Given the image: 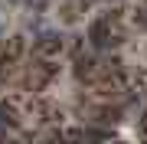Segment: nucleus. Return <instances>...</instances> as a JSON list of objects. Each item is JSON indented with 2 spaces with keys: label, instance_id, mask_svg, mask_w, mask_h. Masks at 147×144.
Here are the masks:
<instances>
[{
  "label": "nucleus",
  "instance_id": "obj_2",
  "mask_svg": "<svg viewBox=\"0 0 147 144\" xmlns=\"http://www.w3.org/2000/svg\"><path fill=\"white\" fill-rule=\"evenodd\" d=\"M88 46L92 49H111V23L105 20V16H98V20L88 23Z\"/></svg>",
  "mask_w": 147,
  "mask_h": 144
},
{
  "label": "nucleus",
  "instance_id": "obj_3",
  "mask_svg": "<svg viewBox=\"0 0 147 144\" xmlns=\"http://www.w3.org/2000/svg\"><path fill=\"white\" fill-rule=\"evenodd\" d=\"M72 72L79 82H92L98 75V59L95 56H85V53H75L72 56Z\"/></svg>",
  "mask_w": 147,
  "mask_h": 144
},
{
  "label": "nucleus",
  "instance_id": "obj_7",
  "mask_svg": "<svg viewBox=\"0 0 147 144\" xmlns=\"http://www.w3.org/2000/svg\"><path fill=\"white\" fill-rule=\"evenodd\" d=\"M0 121L7 128H20V108H16V101H0Z\"/></svg>",
  "mask_w": 147,
  "mask_h": 144
},
{
  "label": "nucleus",
  "instance_id": "obj_11",
  "mask_svg": "<svg viewBox=\"0 0 147 144\" xmlns=\"http://www.w3.org/2000/svg\"><path fill=\"white\" fill-rule=\"evenodd\" d=\"M75 3H79V13H85V10H92L98 0H75Z\"/></svg>",
  "mask_w": 147,
  "mask_h": 144
},
{
  "label": "nucleus",
  "instance_id": "obj_4",
  "mask_svg": "<svg viewBox=\"0 0 147 144\" xmlns=\"http://www.w3.org/2000/svg\"><path fill=\"white\" fill-rule=\"evenodd\" d=\"M92 115H95L92 121H101V124H118V121H124V105H98Z\"/></svg>",
  "mask_w": 147,
  "mask_h": 144
},
{
  "label": "nucleus",
  "instance_id": "obj_9",
  "mask_svg": "<svg viewBox=\"0 0 147 144\" xmlns=\"http://www.w3.org/2000/svg\"><path fill=\"white\" fill-rule=\"evenodd\" d=\"M23 7L33 10V13H46L49 10V0H23Z\"/></svg>",
  "mask_w": 147,
  "mask_h": 144
},
{
  "label": "nucleus",
  "instance_id": "obj_12",
  "mask_svg": "<svg viewBox=\"0 0 147 144\" xmlns=\"http://www.w3.org/2000/svg\"><path fill=\"white\" fill-rule=\"evenodd\" d=\"M108 3H118V0H108Z\"/></svg>",
  "mask_w": 147,
  "mask_h": 144
},
{
  "label": "nucleus",
  "instance_id": "obj_5",
  "mask_svg": "<svg viewBox=\"0 0 147 144\" xmlns=\"http://www.w3.org/2000/svg\"><path fill=\"white\" fill-rule=\"evenodd\" d=\"M23 53H26V36H10V39H3V53H0L3 59H13V62H16Z\"/></svg>",
  "mask_w": 147,
  "mask_h": 144
},
{
  "label": "nucleus",
  "instance_id": "obj_13",
  "mask_svg": "<svg viewBox=\"0 0 147 144\" xmlns=\"http://www.w3.org/2000/svg\"><path fill=\"white\" fill-rule=\"evenodd\" d=\"M0 33H3V26H0Z\"/></svg>",
  "mask_w": 147,
  "mask_h": 144
},
{
  "label": "nucleus",
  "instance_id": "obj_1",
  "mask_svg": "<svg viewBox=\"0 0 147 144\" xmlns=\"http://www.w3.org/2000/svg\"><path fill=\"white\" fill-rule=\"evenodd\" d=\"M65 49V39L59 30H39L36 39H33V53L36 56H59Z\"/></svg>",
  "mask_w": 147,
  "mask_h": 144
},
{
  "label": "nucleus",
  "instance_id": "obj_8",
  "mask_svg": "<svg viewBox=\"0 0 147 144\" xmlns=\"http://www.w3.org/2000/svg\"><path fill=\"white\" fill-rule=\"evenodd\" d=\"M75 16H79V3L65 0V3L59 7V20H62V23H75Z\"/></svg>",
  "mask_w": 147,
  "mask_h": 144
},
{
  "label": "nucleus",
  "instance_id": "obj_6",
  "mask_svg": "<svg viewBox=\"0 0 147 144\" xmlns=\"http://www.w3.org/2000/svg\"><path fill=\"white\" fill-rule=\"evenodd\" d=\"M69 138H92V141H108V138H115V131H111V124H108V128H75V131H69Z\"/></svg>",
  "mask_w": 147,
  "mask_h": 144
},
{
  "label": "nucleus",
  "instance_id": "obj_10",
  "mask_svg": "<svg viewBox=\"0 0 147 144\" xmlns=\"http://www.w3.org/2000/svg\"><path fill=\"white\" fill-rule=\"evenodd\" d=\"M101 16H105V20H108V23H121V16H124V10H121V7L115 3V7H108V10H105V13H101Z\"/></svg>",
  "mask_w": 147,
  "mask_h": 144
}]
</instances>
